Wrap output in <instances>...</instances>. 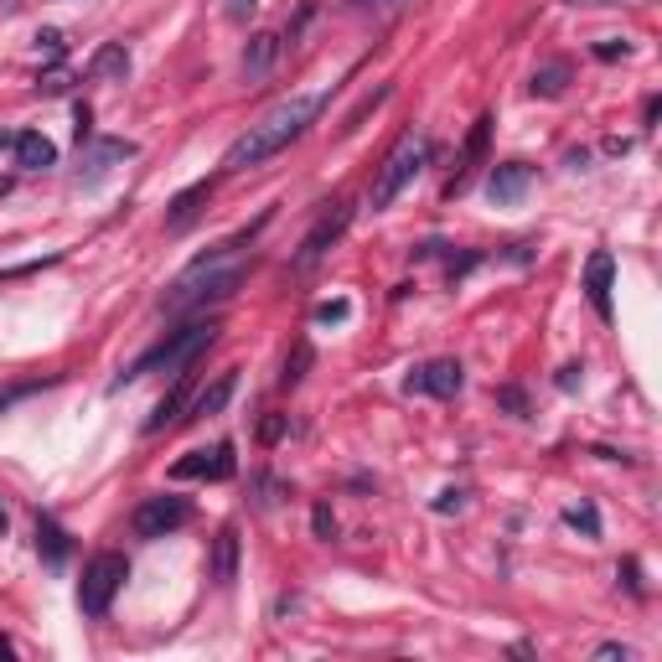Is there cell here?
Segmentation results:
<instances>
[{"label":"cell","instance_id":"cell-2","mask_svg":"<svg viewBox=\"0 0 662 662\" xmlns=\"http://www.w3.org/2000/svg\"><path fill=\"white\" fill-rule=\"evenodd\" d=\"M321 94H300V99H285V104H275L259 125H249L244 135H238L233 145H228V156H223V171H254V166H264V161H275L280 150H290L300 135H306L311 125H316V114H321Z\"/></svg>","mask_w":662,"mask_h":662},{"label":"cell","instance_id":"cell-34","mask_svg":"<svg viewBox=\"0 0 662 662\" xmlns=\"http://www.w3.org/2000/svg\"><path fill=\"white\" fill-rule=\"evenodd\" d=\"M507 409H513V414H528V399H523V388H502V394H497Z\"/></svg>","mask_w":662,"mask_h":662},{"label":"cell","instance_id":"cell-14","mask_svg":"<svg viewBox=\"0 0 662 662\" xmlns=\"http://www.w3.org/2000/svg\"><path fill=\"white\" fill-rule=\"evenodd\" d=\"M611 280H616V259L606 249H595L590 264H585V295H590L600 321H611Z\"/></svg>","mask_w":662,"mask_h":662},{"label":"cell","instance_id":"cell-37","mask_svg":"<svg viewBox=\"0 0 662 662\" xmlns=\"http://www.w3.org/2000/svg\"><path fill=\"white\" fill-rule=\"evenodd\" d=\"M37 88H42V94H63V88H68V73H47V78H37Z\"/></svg>","mask_w":662,"mask_h":662},{"label":"cell","instance_id":"cell-19","mask_svg":"<svg viewBox=\"0 0 662 662\" xmlns=\"http://www.w3.org/2000/svg\"><path fill=\"white\" fill-rule=\"evenodd\" d=\"M238 580V528H218L213 538V585H233Z\"/></svg>","mask_w":662,"mask_h":662},{"label":"cell","instance_id":"cell-4","mask_svg":"<svg viewBox=\"0 0 662 662\" xmlns=\"http://www.w3.org/2000/svg\"><path fill=\"white\" fill-rule=\"evenodd\" d=\"M425 161H430V140L425 135H404L394 150H388V156H383V166H378V176H373V213H383V207H394V197L414 182V176L419 171H425Z\"/></svg>","mask_w":662,"mask_h":662},{"label":"cell","instance_id":"cell-10","mask_svg":"<svg viewBox=\"0 0 662 662\" xmlns=\"http://www.w3.org/2000/svg\"><path fill=\"white\" fill-rule=\"evenodd\" d=\"M238 471V456H233V445H213V450H192V456H182L171 466L176 481H233Z\"/></svg>","mask_w":662,"mask_h":662},{"label":"cell","instance_id":"cell-16","mask_svg":"<svg viewBox=\"0 0 662 662\" xmlns=\"http://www.w3.org/2000/svg\"><path fill=\"white\" fill-rule=\"evenodd\" d=\"M37 554H42V564L47 569H63L68 564V554H73V538H68V528L57 523V518H37Z\"/></svg>","mask_w":662,"mask_h":662},{"label":"cell","instance_id":"cell-13","mask_svg":"<svg viewBox=\"0 0 662 662\" xmlns=\"http://www.w3.org/2000/svg\"><path fill=\"white\" fill-rule=\"evenodd\" d=\"M213 192H218V182L207 176V182H192L187 192H176L171 197V207H166V228L171 233H187L202 213H207V202H213Z\"/></svg>","mask_w":662,"mask_h":662},{"label":"cell","instance_id":"cell-28","mask_svg":"<svg viewBox=\"0 0 662 662\" xmlns=\"http://www.w3.org/2000/svg\"><path fill=\"white\" fill-rule=\"evenodd\" d=\"M311 528H316V538H337V518H331V507H326V502H316Z\"/></svg>","mask_w":662,"mask_h":662},{"label":"cell","instance_id":"cell-24","mask_svg":"<svg viewBox=\"0 0 662 662\" xmlns=\"http://www.w3.org/2000/svg\"><path fill=\"white\" fill-rule=\"evenodd\" d=\"M388 99H394V83H378V88H373V94H368L363 104H357V109H352V114L342 119V135H352V130H357V125H363V119H368V114H373L378 104H388Z\"/></svg>","mask_w":662,"mask_h":662},{"label":"cell","instance_id":"cell-5","mask_svg":"<svg viewBox=\"0 0 662 662\" xmlns=\"http://www.w3.org/2000/svg\"><path fill=\"white\" fill-rule=\"evenodd\" d=\"M125 580H130V559L125 554H114V549H104V554H94L83 564V580H78V611L83 616H109V606H114V595L125 590Z\"/></svg>","mask_w":662,"mask_h":662},{"label":"cell","instance_id":"cell-11","mask_svg":"<svg viewBox=\"0 0 662 662\" xmlns=\"http://www.w3.org/2000/svg\"><path fill=\"white\" fill-rule=\"evenodd\" d=\"M192 383H197V363L176 373L171 394H166L156 409H150V419H145V435H161V430H171V425H176V419H187V409H192Z\"/></svg>","mask_w":662,"mask_h":662},{"label":"cell","instance_id":"cell-3","mask_svg":"<svg viewBox=\"0 0 662 662\" xmlns=\"http://www.w3.org/2000/svg\"><path fill=\"white\" fill-rule=\"evenodd\" d=\"M213 342H218V316H192L187 326L166 331V337L150 347V352H140L135 363L114 378V388H125V383H135V378H145V373H182V368H192Z\"/></svg>","mask_w":662,"mask_h":662},{"label":"cell","instance_id":"cell-33","mask_svg":"<svg viewBox=\"0 0 662 662\" xmlns=\"http://www.w3.org/2000/svg\"><path fill=\"white\" fill-rule=\"evenodd\" d=\"M280 435H285V419H280V414H269L264 425H259V440H264V445H275Z\"/></svg>","mask_w":662,"mask_h":662},{"label":"cell","instance_id":"cell-26","mask_svg":"<svg viewBox=\"0 0 662 662\" xmlns=\"http://www.w3.org/2000/svg\"><path fill=\"white\" fill-rule=\"evenodd\" d=\"M57 378H37V383H16V388H6V394H0V414H6L11 404H21V399H32V394H42V388H52Z\"/></svg>","mask_w":662,"mask_h":662},{"label":"cell","instance_id":"cell-6","mask_svg":"<svg viewBox=\"0 0 662 662\" xmlns=\"http://www.w3.org/2000/svg\"><path fill=\"white\" fill-rule=\"evenodd\" d=\"M347 228H352V202H326L321 218L311 223V233L300 238V249H295V269H300V275H311V269H316L331 249H337V238H342Z\"/></svg>","mask_w":662,"mask_h":662},{"label":"cell","instance_id":"cell-17","mask_svg":"<svg viewBox=\"0 0 662 662\" xmlns=\"http://www.w3.org/2000/svg\"><path fill=\"white\" fill-rule=\"evenodd\" d=\"M280 47H285L280 32H254L249 47H244V78H264L269 68L280 63Z\"/></svg>","mask_w":662,"mask_h":662},{"label":"cell","instance_id":"cell-20","mask_svg":"<svg viewBox=\"0 0 662 662\" xmlns=\"http://www.w3.org/2000/svg\"><path fill=\"white\" fill-rule=\"evenodd\" d=\"M233 388H238V373H233V368H228V373H218V383H213V388H202V394L192 399L187 419H207V414H223V404L233 399Z\"/></svg>","mask_w":662,"mask_h":662},{"label":"cell","instance_id":"cell-39","mask_svg":"<svg viewBox=\"0 0 662 662\" xmlns=\"http://www.w3.org/2000/svg\"><path fill=\"white\" fill-rule=\"evenodd\" d=\"M657 114H662V99H647L642 104V125H657Z\"/></svg>","mask_w":662,"mask_h":662},{"label":"cell","instance_id":"cell-21","mask_svg":"<svg viewBox=\"0 0 662 662\" xmlns=\"http://www.w3.org/2000/svg\"><path fill=\"white\" fill-rule=\"evenodd\" d=\"M130 73V52L125 42H104L94 52V63H88V78H125Z\"/></svg>","mask_w":662,"mask_h":662},{"label":"cell","instance_id":"cell-12","mask_svg":"<svg viewBox=\"0 0 662 662\" xmlns=\"http://www.w3.org/2000/svg\"><path fill=\"white\" fill-rule=\"evenodd\" d=\"M487 140H492V114H481L471 125V135H466V145H461V156H456V171H450V182H445V197H456V192L471 187V171L481 166V156H487Z\"/></svg>","mask_w":662,"mask_h":662},{"label":"cell","instance_id":"cell-27","mask_svg":"<svg viewBox=\"0 0 662 662\" xmlns=\"http://www.w3.org/2000/svg\"><path fill=\"white\" fill-rule=\"evenodd\" d=\"M347 316H352L347 300H321V306H316V321H321V326H342Z\"/></svg>","mask_w":662,"mask_h":662},{"label":"cell","instance_id":"cell-35","mask_svg":"<svg viewBox=\"0 0 662 662\" xmlns=\"http://www.w3.org/2000/svg\"><path fill=\"white\" fill-rule=\"evenodd\" d=\"M626 52H631L626 42H600V47H595V57H600V63H616V57H626Z\"/></svg>","mask_w":662,"mask_h":662},{"label":"cell","instance_id":"cell-15","mask_svg":"<svg viewBox=\"0 0 662 662\" xmlns=\"http://www.w3.org/2000/svg\"><path fill=\"white\" fill-rule=\"evenodd\" d=\"M528 187H533V166H528V161H502V166H492V176H487V197H492L497 207L518 202Z\"/></svg>","mask_w":662,"mask_h":662},{"label":"cell","instance_id":"cell-42","mask_svg":"<svg viewBox=\"0 0 662 662\" xmlns=\"http://www.w3.org/2000/svg\"><path fill=\"white\" fill-rule=\"evenodd\" d=\"M352 6H357V11H368V6H378V0H352Z\"/></svg>","mask_w":662,"mask_h":662},{"label":"cell","instance_id":"cell-31","mask_svg":"<svg viewBox=\"0 0 662 662\" xmlns=\"http://www.w3.org/2000/svg\"><path fill=\"white\" fill-rule=\"evenodd\" d=\"M37 47H42V52L52 57V63H57V57H63V47H68V42H63V32H52V26H47V32H37Z\"/></svg>","mask_w":662,"mask_h":662},{"label":"cell","instance_id":"cell-8","mask_svg":"<svg viewBox=\"0 0 662 662\" xmlns=\"http://www.w3.org/2000/svg\"><path fill=\"white\" fill-rule=\"evenodd\" d=\"M409 394H430V399H456L466 388V368L456 357H435V363H419L409 378H404Z\"/></svg>","mask_w":662,"mask_h":662},{"label":"cell","instance_id":"cell-18","mask_svg":"<svg viewBox=\"0 0 662 662\" xmlns=\"http://www.w3.org/2000/svg\"><path fill=\"white\" fill-rule=\"evenodd\" d=\"M16 166L21 171H47V166H57V145L42 130H21L16 135Z\"/></svg>","mask_w":662,"mask_h":662},{"label":"cell","instance_id":"cell-40","mask_svg":"<svg viewBox=\"0 0 662 662\" xmlns=\"http://www.w3.org/2000/svg\"><path fill=\"white\" fill-rule=\"evenodd\" d=\"M0 657H16V647H11L6 637H0Z\"/></svg>","mask_w":662,"mask_h":662},{"label":"cell","instance_id":"cell-25","mask_svg":"<svg viewBox=\"0 0 662 662\" xmlns=\"http://www.w3.org/2000/svg\"><path fill=\"white\" fill-rule=\"evenodd\" d=\"M564 523H569V528H575V533H585V538H600V513H595V507H590V502H580V507H569V513H564Z\"/></svg>","mask_w":662,"mask_h":662},{"label":"cell","instance_id":"cell-23","mask_svg":"<svg viewBox=\"0 0 662 662\" xmlns=\"http://www.w3.org/2000/svg\"><path fill=\"white\" fill-rule=\"evenodd\" d=\"M311 363H316V352H311V342H295V352L285 357V373H280V388H300V378L311 373Z\"/></svg>","mask_w":662,"mask_h":662},{"label":"cell","instance_id":"cell-9","mask_svg":"<svg viewBox=\"0 0 662 662\" xmlns=\"http://www.w3.org/2000/svg\"><path fill=\"white\" fill-rule=\"evenodd\" d=\"M135 156V140H119V135H104V140H88L83 150V166H78V187H99L114 166H125Z\"/></svg>","mask_w":662,"mask_h":662},{"label":"cell","instance_id":"cell-30","mask_svg":"<svg viewBox=\"0 0 662 662\" xmlns=\"http://www.w3.org/2000/svg\"><path fill=\"white\" fill-rule=\"evenodd\" d=\"M461 507H466V492H461V487H445V492L435 497V513H461Z\"/></svg>","mask_w":662,"mask_h":662},{"label":"cell","instance_id":"cell-22","mask_svg":"<svg viewBox=\"0 0 662 662\" xmlns=\"http://www.w3.org/2000/svg\"><path fill=\"white\" fill-rule=\"evenodd\" d=\"M528 88H533V99H559L564 88H569V63H544V68L533 73Z\"/></svg>","mask_w":662,"mask_h":662},{"label":"cell","instance_id":"cell-1","mask_svg":"<svg viewBox=\"0 0 662 662\" xmlns=\"http://www.w3.org/2000/svg\"><path fill=\"white\" fill-rule=\"evenodd\" d=\"M264 223H269V213H264L254 228L233 233L228 244H218L213 254H202V259L187 269V275H182V280H176V285L161 295V311H166V316H187V311H207V306H218V300H228L238 285H244V280L254 275V259H249V264H228V269H223V259H228L233 249H244L249 238L264 228Z\"/></svg>","mask_w":662,"mask_h":662},{"label":"cell","instance_id":"cell-43","mask_svg":"<svg viewBox=\"0 0 662 662\" xmlns=\"http://www.w3.org/2000/svg\"><path fill=\"white\" fill-rule=\"evenodd\" d=\"M0 145H16V135H6V130H0Z\"/></svg>","mask_w":662,"mask_h":662},{"label":"cell","instance_id":"cell-32","mask_svg":"<svg viewBox=\"0 0 662 662\" xmlns=\"http://www.w3.org/2000/svg\"><path fill=\"white\" fill-rule=\"evenodd\" d=\"M595 657H600V662H631V647H626V642H600Z\"/></svg>","mask_w":662,"mask_h":662},{"label":"cell","instance_id":"cell-36","mask_svg":"<svg viewBox=\"0 0 662 662\" xmlns=\"http://www.w3.org/2000/svg\"><path fill=\"white\" fill-rule=\"evenodd\" d=\"M476 264H481V254H461V259H450L445 269H450V280H461L466 269H476Z\"/></svg>","mask_w":662,"mask_h":662},{"label":"cell","instance_id":"cell-44","mask_svg":"<svg viewBox=\"0 0 662 662\" xmlns=\"http://www.w3.org/2000/svg\"><path fill=\"white\" fill-rule=\"evenodd\" d=\"M388 6H404V0H388Z\"/></svg>","mask_w":662,"mask_h":662},{"label":"cell","instance_id":"cell-41","mask_svg":"<svg viewBox=\"0 0 662 662\" xmlns=\"http://www.w3.org/2000/svg\"><path fill=\"white\" fill-rule=\"evenodd\" d=\"M11 528V518H6V502H0V533H6Z\"/></svg>","mask_w":662,"mask_h":662},{"label":"cell","instance_id":"cell-38","mask_svg":"<svg viewBox=\"0 0 662 662\" xmlns=\"http://www.w3.org/2000/svg\"><path fill=\"white\" fill-rule=\"evenodd\" d=\"M580 373H585V368H575V363L559 368V388H564V394H575V388H580Z\"/></svg>","mask_w":662,"mask_h":662},{"label":"cell","instance_id":"cell-7","mask_svg":"<svg viewBox=\"0 0 662 662\" xmlns=\"http://www.w3.org/2000/svg\"><path fill=\"white\" fill-rule=\"evenodd\" d=\"M187 518H192V502L166 492V497H145L130 513V528H135V538H166L176 528H187Z\"/></svg>","mask_w":662,"mask_h":662},{"label":"cell","instance_id":"cell-29","mask_svg":"<svg viewBox=\"0 0 662 662\" xmlns=\"http://www.w3.org/2000/svg\"><path fill=\"white\" fill-rule=\"evenodd\" d=\"M254 11H259V0H228V6H223V16H228L233 26H249Z\"/></svg>","mask_w":662,"mask_h":662}]
</instances>
